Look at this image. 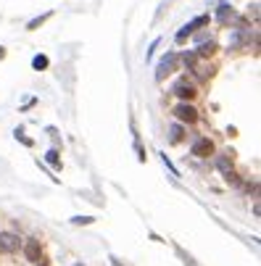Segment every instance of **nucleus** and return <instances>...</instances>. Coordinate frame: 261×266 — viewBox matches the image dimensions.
Here are the masks:
<instances>
[{
    "instance_id": "1",
    "label": "nucleus",
    "mask_w": 261,
    "mask_h": 266,
    "mask_svg": "<svg viewBox=\"0 0 261 266\" xmlns=\"http://www.w3.org/2000/svg\"><path fill=\"white\" fill-rule=\"evenodd\" d=\"M21 258H24V264L35 266L40 258H45V240L37 237V234H32V237H27L24 242H21Z\"/></svg>"
},
{
    "instance_id": "2",
    "label": "nucleus",
    "mask_w": 261,
    "mask_h": 266,
    "mask_svg": "<svg viewBox=\"0 0 261 266\" xmlns=\"http://www.w3.org/2000/svg\"><path fill=\"white\" fill-rule=\"evenodd\" d=\"M21 242H24V237H21L19 232H13V230H0V258H13V256H19Z\"/></svg>"
},
{
    "instance_id": "3",
    "label": "nucleus",
    "mask_w": 261,
    "mask_h": 266,
    "mask_svg": "<svg viewBox=\"0 0 261 266\" xmlns=\"http://www.w3.org/2000/svg\"><path fill=\"white\" fill-rule=\"evenodd\" d=\"M172 95H177L182 103H193L198 95H201V90H198V85L190 77H180L177 82L172 85Z\"/></svg>"
},
{
    "instance_id": "4",
    "label": "nucleus",
    "mask_w": 261,
    "mask_h": 266,
    "mask_svg": "<svg viewBox=\"0 0 261 266\" xmlns=\"http://www.w3.org/2000/svg\"><path fill=\"white\" fill-rule=\"evenodd\" d=\"M172 116H174V121H180V124H185V127H193V124H198L201 121V111L195 108L193 103H177L172 108Z\"/></svg>"
},
{
    "instance_id": "5",
    "label": "nucleus",
    "mask_w": 261,
    "mask_h": 266,
    "mask_svg": "<svg viewBox=\"0 0 261 266\" xmlns=\"http://www.w3.org/2000/svg\"><path fill=\"white\" fill-rule=\"evenodd\" d=\"M190 156H193V158H211V156H217V142H214L209 134H201V137L190 145Z\"/></svg>"
},
{
    "instance_id": "6",
    "label": "nucleus",
    "mask_w": 261,
    "mask_h": 266,
    "mask_svg": "<svg viewBox=\"0 0 261 266\" xmlns=\"http://www.w3.org/2000/svg\"><path fill=\"white\" fill-rule=\"evenodd\" d=\"M209 21H211V19L206 16V13H203V16H195L193 21H190V24H185V27H182V32L177 34V45H182V42H185V40H187L190 34L195 32L198 27H206V24H209Z\"/></svg>"
},
{
    "instance_id": "7",
    "label": "nucleus",
    "mask_w": 261,
    "mask_h": 266,
    "mask_svg": "<svg viewBox=\"0 0 261 266\" xmlns=\"http://www.w3.org/2000/svg\"><path fill=\"white\" fill-rule=\"evenodd\" d=\"M177 64H180V58L174 56V53H172V56H166V58L158 64V74H156V79H158V82H164V77H169V74L177 69Z\"/></svg>"
},
{
    "instance_id": "8",
    "label": "nucleus",
    "mask_w": 261,
    "mask_h": 266,
    "mask_svg": "<svg viewBox=\"0 0 261 266\" xmlns=\"http://www.w3.org/2000/svg\"><path fill=\"white\" fill-rule=\"evenodd\" d=\"M217 50H219V45L214 42V40H209V42H201V45H198L195 56H198V61H209V58L217 56Z\"/></svg>"
},
{
    "instance_id": "9",
    "label": "nucleus",
    "mask_w": 261,
    "mask_h": 266,
    "mask_svg": "<svg viewBox=\"0 0 261 266\" xmlns=\"http://www.w3.org/2000/svg\"><path fill=\"white\" fill-rule=\"evenodd\" d=\"M185 124H180V121H174L172 127H169V142H172V145H180L182 140H185Z\"/></svg>"
},
{
    "instance_id": "10",
    "label": "nucleus",
    "mask_w": 261,
    "mask_h": 266,
    "mask_svg": "<svg viewBox=\"0 0 261 266\" xmlns=\"http://www.w3.org/2000/svg\"><path fill=\"white\" fill-rule=\"evenodd\" d=\"M217 169L222 174H229V171H232V158H229V156H217Z\"/></svg>"
},
{
    "instance_id": "11",
    "label": "nucleus",
    "mask_w": 261,
    "mask_h": 266,
    "mask_svg": "<svg viewBox=\"0 0 261 266\" xmlns=\"http://www.w3.org/2000/svg\"><path fill=\"white\" fill-rule=\"evenodd\" d=\"M48 19H50V11H48V13H42V16H37V19H32V21L27 24V29H29V32H35V29L40 27V24H45Z\"/></svg>"
},
{
    "instance_id": "12",
    "label": "nucleus",
    "mask_w": 261,
    "mask_h": 266,
    "mask_svg": "<svg viewBox=\"0 0 261 266\" xmlns=\"http://www.w3.org/2000/svg\"><path fill=\"white\" fill-rule=\"evenodd\" d=\"M48 64H50L48 56H35V58H32V66H35L37 71H40V69H48Z\"/></svg>"
},
{
    "instance_id": "13",
    "label": "nucleus",
    "mask_w": 261,
    "mask_h": 266,
    "mask_svg": "<svg viewBox=\"0 0 261 266\" xmlns=\"http://www.w3.org/2000/svg\"><path fill=\"white\" fill-rule=\"evenodd\" d=\"M232 16H235V13H232L229 5H219V21H222V24H224L227 19H232Z\"/></svg>"
},
{
    "instance_id": "14",
    "label": "nucleus",
    "mask_w": 261,
    "mask_h": 266,
    "mask_svg": "<svg viewBox=\"0 0 261 266\" xmlns=\"http://www.w3.org/2000/svg\"><path fill=\"white\" fill-rule=\"evenodd\" d=\"M48 161H50L53 166H56V169L61 166V164H58V153H56V150H50V153H48Z\"/></svg>"
},
{
    "instance_id": "15",
    "label": "nucleus",
    "mask_w": 261,
    "mask_h": 266,
    "mask_svg": "<svg viewBox=\"0 0 261 266\" xmlns=\"http://www.w3.org/2000/svg\"><path fill=\"white\" fill-rule=\"evenodd\" d=\"M35 266H50V258H48V256H45V258H40V261H37Z\"/></svg>"
},
{
    "instance_id": "16",
    "label": "nucleus",
    "mask_w": 261,
    "mask_h": 266,
    "mask_svg": "<svg viewBox=\"0 0 261 266\" xmlns=\"http://www.w3.org/2000/svg\"><path fill=\"white\" fill-rule=\"evenodd\" d=\"M3 58H5V48L0 45V61H3Z\"/></svg>"
},
{
    "instance_id": "17",
    "label": "nucleus",
    "mask_w": 261,
    "mask_h": 266,
    "mask_svg": "<svg viewBox=\"0 0 261 266\" xmlns=\"http://www.w3.org/2000/svg\"><path fill=\"white\" fill-rule=\"evenodd\" d=\"M76 266H82V264H76Z\"/></svg>"
}]
</instances>
